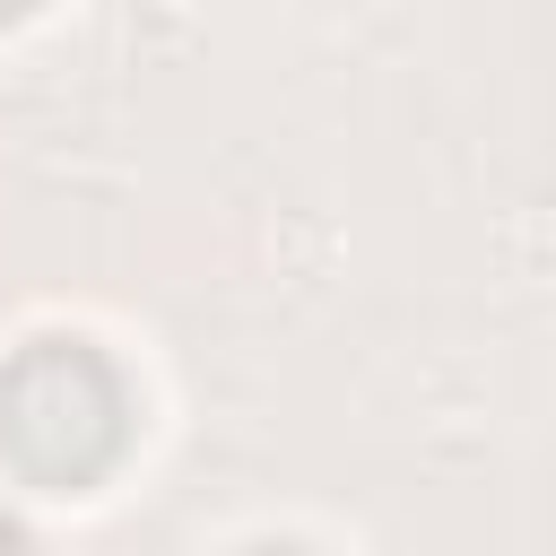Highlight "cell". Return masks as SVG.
Masks as SVG:
<instances>
[{"instance_id":"cell-2","label":"cell","mask_w":556,"mask_h":556,"mask_svg":"<svg viewBox=\"0 0 556 556\" xmlns=\"http://www.w3.org/2000/svg\"><path fill=\"white\" fill-rule=\"evenodd\" d=\"M9 9H26V0H0V17H9Z\"/></svg>"},{"instance_id":"cell-1","label":"cell","mask_w":556,"mask_h":556,"mask_svg":"<svg viewBox=\"0 0 556 556\" xmlns=\"http://www.w3.org/2000/svg\"><path fill=\"white\" fill-rule=\"evenodd\" d=\"M0 452L26 478L78 486L122 452V382L78 339H35L0 374Z\"/></svg>"}]
</instances>
